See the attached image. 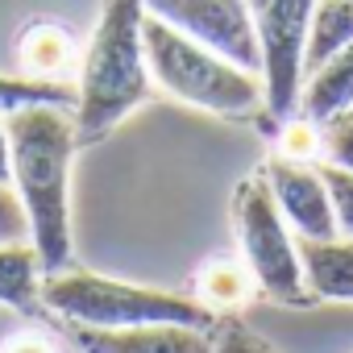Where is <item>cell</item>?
<instances>
[{
  "label": "cell",
  "mask_w": 353,
  "mask_h": 353,
  "mask_svg": "<svg viewBox=\"0 0 353 353\" xmlns=\"http://www.w3.org/2000/svg\"><path fill=\"white\" fill-rule=\"evenodd\" d=\"M13 145V188L30 216V245L46 274L71 266V166L79 150L75 112L63 104H30L5 117Z\"/></svg>",
  "instance_id": "obj_1"
},
{
  "label": "cell",
  "mask_w": 353,
  "mask_h": 353,
  "mask_svg": "<svg viewBox=\"0 0 353 353\" xmlns=\"http://www.w3.org/2000/svg\"><path fill=\"white\" fill-rule=\"evenodd\" d=\"M145 0H104L88 50L79 54L75 133L79 145L108 137L133 108L154 96L145 63Z\"/></svg>",
  "instance_id": "obj_2"
},
{
  "label": "cell",
  "mask_w": 353,
  "mask_h": 353,
  "mask_svg": "<svg viewBox=\"0 0 353 353\" xmlns=\"http://www.w3.org/2000/svg\"><path fill=\"white\" fill-rule=\"evenodd\" d=\"M42 303L46 312L63 316L67 324L83 328H141V324H183L212 332L216 312L204 307L192 295L179 291H162V287H141L92 270H59L42 279Z\"/></svg>",
  "instance_id": "obj_3"
},
{
  "label": "cell",
  "mask_w": 353,
  "mask_h": 353,
  "mask_svg": "<svg viewBox=\"0 0 353 353\" xmlns=\"http://www.w3.org/2000/svg\"><path fill=\"white\" fill-rule=\"evenodd\" d=\"M145 63L154 75V88L183 100L212 117H250L266 108L262 100V75L221 59L216 50L192 42L188 34L170 30L166 21L145 13Z\"/></svg>",
  "instance_id": "obj_4"
},
{
  "label": "cell",
  "mask_w": 353,
  "mask_h": 353,
  "mask_svg": "<svg viewBox=\"0 0 353 353\" xmlns=\"http://www.w3.org/2000/svg\"><path fill=\"white\" fill-rule=\"evenodd\" d=\"M233 225H237V241H241V262L254 274V287L274 299V303H316L307 283H303V262H299V237L291 233V225L283 221L266 174H250L241 179L237 196H233Z\"/></svg>",
  "instance_id": "obj_5"
},
{
  "label": "cell",
  "mask_w": 353,
  "mask_h": 353,
  "mask_svg": "<svg viewBox=\"0 0 353 353\" xmlns=\"http://www.w3.org/2000/svg\"><path fill=\"white\" fill-rule=\"evenodd\" d=\"M312 9L316 0H250L258 54H262V100H266L262 112L274 129L279 121L299 112Z\"/></svg>",
  "instance_id": "obj_6"
},
{
  "label": "cell",
  "mask_w": 353,
  "mask_h": 353,
  "mask_svg": "<svg viewBox=\"0 0 353 353\" xmlns=\"http://www.w3.org/2000/svg\"><path fill=\"white\" fill-rule=\"evenodd\" d=\"M145 13L188 34L192 42L216 50L221 59L262 75L258 34L250 17V0H145Z\"/></svg>",
  "instance_id": "obj_7"
},
{
  "label": "cell",
  "mask_w": 353,
  "mask_h": 353,
  "mask_svg": "<svg viewBox=\"0 0 353 353\" xmlns=\"http://www.w3.org/2000/svg\"><path fill=\"white\" fill-rule=\"evenodd\" d=\"M262 174L270 183V196H274L283 221L291 225V233L299 241L341 237L336 233V216H332V200H328V188L320 179L316 162H295V158L274 154V158H266Z\"/></svg>",
  "instance_id": "obj_8"
},
{
  "label": "cell",
  "mask_w": 353,
  "mask_h": 353,
  "mask_svg": "<svg viewBox=\"0 0 353 353\" xmlns=\"http://www.w3.org/2000/svg\"><path fill=\"white\" fill-rule=\"evenodd\" d=\"M83 353H212V332L183 324H141V328H83L67 324Z\"/></svg>",
  "instance_id": "obj_9"
},
{
  "label": "cell",
  "mask_w": 353,
  "mask_h": 353,
  "mask_svg": "<svg viewBox=\"0 0 353 353\" xmlns=\"http://www.w3.org/2000/svg\"><path fill=\"white\" fill-rule=\"evenodd\" d=\"M299 262L312 299L353 303V237L299 241Z\"/></svg>",
  "instance_id": "obj_10"
},
{
  "label": "cell",
  "mask_w": 353,
  "mask_h": 353,
  "mask_svg": "<svg viewBox=\"0 0 353 353\" xmlns=\"http://www.w3.org/2000/svg\"><path fill=\"white\" fill-rule=\"evenodd\" d=\"M42 258L30 241L0 245V303L21 312V316H46L42 303Z\"/></svg>",
  "instance_id": "obj_11"
},
{
  "label": "cell",
  "mask_w": 353,
  "mask_h": 353,
  "mask_svg": "<svg viewBox=\"0 0 353 353\" xmlns=\"http://www.w3.org/2000/svg\"><path fill=\"white\" fill-rule=\"evenodd\" d=\"M17 59H21V75H30V79H63L79 63V50H75V38L63 26L38 21L21 34Z\"/></svg>",
  "instance_id": "obj_12"
},
{
  "label": "cell",
  "mask_w": 353,
  "mask_h": 353,
  "mask_svg": "<svg viewBox=\"0 0 353 353\" xmlns=\"http://www.w3.org/2000/svg\"><path fill=\"white\" fill-rule=\"evenodd\" d=\"M349 46H353V0H316L303 50V79Z\"/></svg>",
  "instance_id": "obj_13"
},
{
  "label": "cell",
  "mask_w": 353,
  "mask_h": 353,
  "mask_svg": "<svg viewBox=\"0 0 353 353\" xmlns=\"http://www.w3.org/2000/svg\"><path fill=\"white\" fill-rule=\"evenodd\" d=\"M196 299L204 303V307H212L216 316H225V312H233V307H241L258 287H254V274H250V266L241 262V258H212L200 274H196Z\"/></svg>",
  "instance_id": "obj_14"
},
{
  "label": "cell",
  "mask_w": 353,
  "mask_h": 353,
  "mask_svg": "<svg viewBox=\"0 0 353 353\" xmlns=\"http://www.w3.org/2000/svg\"><path fill=\"white\" fill-rule=\"evenodd\" d=\"M30 104H63L75 108V88L63 79H30V75H0V117Z\"/></svg>",
  "instance_id": "obj_15"
},
{
  "label": "cell",
  "mask_w": 353,
  "mask_h": 353,
  "mask_svg": "<svg viewBox=\"0 0 353 353\" xmlns=\"http://www.w3.org/2000/svg\"><path fill=\"white\" fill-rule=\"evenodd\" d=\"M279 154L295 162H312L316 154H324V125H316L303 112L279 121Z\"/></svg>",
  "instance_id": "obj_16"
},
{
  "label": "cell",
  "mask_w": 353,
  "mask_h": 353,
  "mask_svg": "<svg viewBox=\"0 0 353 353\" xmlns=\"http://www.w3.org/2000/svg\"><path fill=\"white\" fill-rule=\"evenodd\" d=\"M316 166H320V179H324L328 200H332L336 233L341 237H353V170H345L336 162H316Z\"/></svg>",
  "instance_id": "obj_17"
},
{
  "label": "cell",
  "mask_w": 353,
  "mask_h": 353,
  "mask_svg": "<svg viewBox=\"0 0 353 353\" xmlns=\"http://www.w3.org/2000/svg\"><path fill=\"white\" fill-rule=\"evenodd\" d=\"M212 353H279L262 332H254L245 320L221 316L212 328Z\"/></svg>",
  "instance_id": "obj_18"
},
{
  "label": "cell",
  "mask_w": 353,
  "mask_h": 353,
  "mask_svg": "<svg viewBox=\"0 0 353 353\" xmlns=\"http://www.w3.org/2000/svg\"><path fill=\"white\" fill-rule=\"evenodd\" d=\"M30 241V216L21 208V196L13 183H0V245Z\"/></svg>",
  "instance_id": "obj_19"
},
{
  "label": "cell",
  "mask_w": 353,
  "mask_h": 353,
  "mask_svg": "<svg viewBox=\"0 0 353 353\" xmlns=\"http://www.w3.org/2000/svg\"><path fill=\"white\" fill-rule=\"evenodd\" d=\"M324 162H336V166L353 170V112L324 125Z\"/></svg>",
  "instance_id": "obj_20"
},
{
  "label": "cell",
  "mask_w": 353,
  "mask_h": 353,
  "mask_svg": "<svg viewBox=\"0 0 353 353\" xmlns=\"http://www.w3.org/2000/svg\"><path fill=\"white\" fill-rule=\"evenodd\" d=\"M0 353H54V349L38 332H17V336H9L5 345H0Z\"/></svg>",
  "instance_id": "obj_21"
},
{
  "label": "cell",
  "mask_w": 353,
  "mask_h": 353,
  "mask_svg": "<svg viewBox=\"0 0 353 353\" xmlns=\"http://www.w3.org/2000/svg\"><path fill=\"white\" fill-rule=\"evenodd\" d=\"M0 183H13V145H9L5 117H0Z\"/></svg>",
  "instance_id": "obj_22"
}]
</instances>
